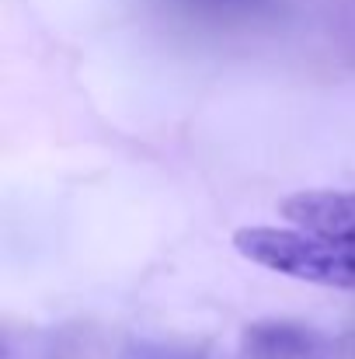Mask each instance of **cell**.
<instances>
[{
    "mask_svg": "<svg viewBox=\"0 0 355 359\" xmlns=\"http://www.w3.org/2000/svg\"><path fill=\"white\" fill-rule=\"evenodd\" d=\"M282 217L314 234L355 241V192H296L282 199Z\"/></svg>",
    "mask_w": 355,
    "mask_h": 359,
    "instance_id": "2",
    "label": "cell"
},
{
    "mask_svg": "<svg viewBox=\"0 0 355 359\" xmlns=\"http://www.w3.org/2000/svg\"><path fill=\"white\" fill-rule=\"evenodd\" d=\"M234 248L254 265L300 283L355 290V241L314 234L303 227H244Z\"/></svg>",
    "mask_w": 355,
    "mask_h": 359,
    "instance_id": "1",
    "label": "cell"
}]
</instances>
